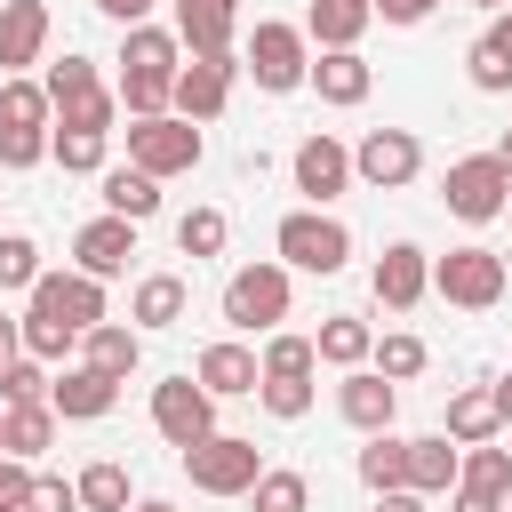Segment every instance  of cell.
<instances>
[{"label": "cell", "mask_w": 512, "mask_h": 512, "mask_svg": "<svg viewBox=\"0 0 512 512\" xmlns=\"http://www.w3.org/2000/svg\"><path fill=\"white\" fill-rule=\"evenodd\" d=\"M104 320V280L96 272H40L32 280V304H24V352L32 360H64L88 328Z\"/></svg>", "instance_id": "obj_1"}, {"label": "cell", "mask_w": 512, "mask_h": 512, "mask_svg": "<svg viewBox=\"0 0 512 512\" xmlns=\"http://www.w3.org/2000/svg\"><path fill=\"white\" fill-rule=\"evenodd\" d=\"M240 72L264 88V96H288V88H304L312 80V32L304 24H256L248 40H240Z\"/></svg>", "instance_id": "obj_2"}, {"label": "cell", "mask_w": 512, "mask_h": 512, "mask_svg": "<svg viewBox=\"0 0 512 512\" xmlns=\"http://www.w3.org/2000/svg\"><path fill=\"white\" fill-rule=\"evenodd\" d=\"M248 504H256V512H312V480H304V472H272V464H264V480L248 488Z\"/></svg>", "instance_id": "obj_39"}, {"label": "cell", "mask_w": 512, "mask_h": 512, "mask_svg": "<svg viewBox=\"0 0 512 512\" xmlns=\"http://www.w3.org/2000/svg\"><path fill=\"white\" fill-rule=\"evenodd\" d=\"M48 48V0H0V80L40 64Z\"/></svg>", "instance_id": "obj_20"}, {"label": "cell", "mask_w": 512, "mask_h": 512, "mask_svg": "<svg viewBox=\"0 0 512 512\" xmlns=\"http://www.w3.org/2000/svg\"><path fill=\"white\" fill-rule=\"evenodd\" d=\"M336 416H344L352 432H392V416H400V384H392L384 368H344V384H336Z\"/></svg>", "instance_id": "obj_14"}, {"label": "cell", "mask_w": 512, "mask_h": 512, "mask_svg": "<svg viewBox=\"0 0 512 512\" xmlns=\"http://www.w3.org/2000/svg\"><path fill=\"white\" fill-rule=\"evenodd\" d=\"M456 488H488V496H512V456H504L496 440L464 448V480H456Z\"/></svg>", "instance_id": "obj_40"}, {"label": "cell", "mask_w": 512, "mask_h": 512, "mask_svg": "<svg viewBox=\"0 0 512 512\" xmlns=\"http://www.w3.org/2000/svg\"><path fill=\"white\" fill-rule=\"evenodd\" d=\"M312 344H320V360H328V368H368V352H376V328H368V320H352V312H328Z\"/></svg>", "instance_id": "obj_29"}, {"label": "cell", "mask_w": 512, "mask_h": 512, "mask_svg": "<svg viewBox=\"0 0 512 512\" xmlns=\"http://www.w3.org/2000/svg\"><path fill=\"white\" fill-rule=\"evenodd\" d=\"M464 72H472V88H480V96H504V88H512V48H504L496 32H480V40H472V56H464Z\"/></svg>", "instance_id": "obj_38"}, {"label": "cell", "mask_w": 512, "mask_h": 512, "mask_svg": "<svg viewBox=\"0 0 512 512\" xmlns=\"http://www.w3.org/2000/svg\"><path fill=\"white\" fill-rule=\"evenodd\" d=\"M24 512H80V480H56V472H32V496Z\"/></svg>", "instance_id": "obj_45"}, {"label": "cell", "mask_w": 512, "mask_h": 512, "mask_svg": "<svg viewBox=\"0 0 512 512\" xmlns=\"http://www.w3.org/2000/svg\"><path fill=\"white\" fill-rule=\"evenodd\" d=\"M200 120H184V112H160V120H128V160L144 168V176H192L200 168Z\"/></svg>", "instance_id": "obj_7"}, {"label": "cell", "mask_w": 512, "mask_h": 512, "mask_svg": "<svg viewBox=\"0 0 512 512\" xmlns=\"http://www.w3.org/2000/svg\"><path fill=\"white\" fill-rule=\"evenodd\" d=\"M80 360L128 384V376H136V360H144V328H128V320H96V328L80 336Z\"/></svg>", "instance_id": "obj_24"}, {"label": "cell", "mask_w": 512, "mask_h": 512, "mask_svg": "<svg viewBox=\"0 0 512 512\" xmlns=\"http://www.w3.org/2000/svg\"><path fill=\"white\" fill-rule=\"evenodd\" d=\"M472 8H488V16H504V8H512V0H472Z\"/></svg>", "instance_id": "obj_56"}, {"label": "cell", "mask_w": 512, "mask_h": 512, "mask_svg": "<svg viewBox=\"0 0 512 512\" xmlns=\"http://www.w3.org/2000/svg\"><path fill=\"white\" fill-rule=\"evenodd\" d=\"M48 160H56L64 176H104V136H96V128H56V136H48Z\"/></svg>", "instance_id": "obj_34"}, {"label": "cell", "mask_w": 512, "mask_h": 512, "mask_svg": "<svg viewBox=\"0 0 512 512\" xmlns=\"http://www.w3.org/2000/svg\"><path fill=\"white\" fill-rule=\"evenodd\" d=\"M96 8H104V16H112V24H120V32H128V24H144V16H152V0H96Z\"/></svg>", "instance_id": "obj_48"}, {"label": "cell", "mask_w": 512, "mask_h": 512, "mask_svg": "<svg viewBox=\"0 0 512 512\" xmlns=\"http://www.w3.org/2000/svg\"><path fill=\"white\" fill-rule=\"evenodd\" d=\"M96 184H104V208H112V216H128V224H152V216H160V176H144L136 160H128V168H104Z\"/></svg>", "instance_id": "obj_25"}, {"label": "cell", "mask_w": 512, "mask_h": 512, "mask_svg": "<svg viewBox=\"0 0 512 512\" xmlns=\"http://www.w3.org/2000/svg\"><path fill=\"white\" fill-rule=\"evenodd\" d=\"M80 512H128V464H112V456L80 464Z\"/></svg>", "instance_id": "obj_33"}, {"label": "cell", "mask_w": 512, "mask_h": 512, "mask_svg": "<svg viewBox=\"0 0 512 512\" xmlns=\"http://www.w3.org/2000/svg\"><path fill=\"white\" fill-rule=\"evenodd\" d=\"M512 496H488V488H456V512H504Z\"/></svg>", "instance_id": "obj_49"}, {"label": "cell", "mask_w": 512, "mask_h": 512, "mask_svg": "<svg viewBox=\"0 0 512 512\" xmlns=\"http://www.w3.org/2000/svg\"><path fill=\"white\" fill-rule=\"evenodd\" d=\"M32 280H40V240H32V232H0V296H8V288L32 296Z\"/></svg>", "instance_id": "obj_41"}, {"label": "cell", "mask_w": 512, "mask_h": 512, "mask_svg": "<svg viewBox=\"0 0 512 512\" xmlns=\"http://www.w3.org/2000/svg\"><path fill=\"white\" fill-rule=\"evenodd\" d=\"M496 160H504V168H512V128H504V136H496Z\"/></svg>", "instance_id": "obj_55"}, {"label": "cell", "mask_w": 512, "mask_h": 512, "mask_svg": "<svg viewBox=\"0 0 512 512\" xmlns=\"http://www.w3.org/2000/svg\"><path fill=\"white\" fill-rule=\"evenodd\" d=\"M368 288H376V304H384V312H416V304L432 296V256H424L416 240H392V248L376 256Z\"/></svg>", "instance_id": "obj_13"}, {"label": "cell", "mask_w": 512, "mask_h": 512, "mask_svg": "<svg viewBox=\"0 0 512 512\" xmlns=\"http://www.w3.org/2000/svg\"><path fill=\"white\" fill-rule=\"evenodd\" d=\"M224 240H232V224H224V208H184L176 216V248L200 264V256H224Z\"/></svg>", "instance_id": "obj_35"}, {"label": "cell", "mask_w": 512, "mask_h": 512, "mask_svg": "<svg viewBox=\"0 0 512 512\" xmlns=\"http://www.w3.org/2000/svg\"><path fill=\"white\" fill-rule=\"evenodd\" d=\"M504 272H512V248H504Z\"/></svg>", "instance_id": "obj_57"}, {"label": "cell", "mask_w": 512, "mask_h": 512, "mask_svg": "<svg viewBox=\"0 0 512 512\" xmlns=\"http://www.w3.org/2000/svg\"><path fill=\"white\" fill-rule=\"evenodd\" d=\"M504 288H512L504 248H448V256H432V296H448L456 312H496Z\"/></svg>", "instance_id": "obj_5"}, {"label": "cell", "mask_w": 512, "mask_h": 512, "mask_svg": "<svg viewBox=\"0 0 512 512\" xmlns=\"http://www.w3.org/2000/svg\"><path fill=\"white\" fill-rule=\"evenodd\" d=\"M496 408H504V424H512V376H496Z\"/></svg>", "instance_id": "obj_52"}, {"label": "cell", "mask_w": 512, "mask_h": 512, "mask_svg": "<svg viewBox=\"0 0 512 512\" xmlns=\"http://www.w3.org/2000/svg\"><path fill=\"white\" fill-rule=\"evenodd\" d=\"M128 512H176V504H168V496H144V504H128Z\"/></svg>", "instance_id": "obj_53"}, {"label": "cell", "mask_w": 512, "mask_h": 512, "mask_svg": "<svg viewBox=\"0 0 512 512\" xmlns=\"http://www.w3.org/2000/svg\"><path fill=\"white\" fill-rule=\"evenodd\" d=\"M128 256H136V224H128V216H112V208H104V216H88V224L72 232V264H80V272H96V280H120V272H128Z\"/></svg>", "instance_id": "obj_15"}, {"label": "cell", "mask_w": 512, "mask_h": 512, "mask_svg": "<svg viewBox=\"0 0 512 512\" xmlns=\"http://www.w3.org/2000/svg\"><path fill=\"white\" fill-rule=\"evenodd\" d=\"M272 248H280L288 272H320V280L352 264V232H344V216H328V208H288L280 232H272Z\"/></svg>", "instance_id": "obj_3"}, {"label": "cell", "mask_w": 512, "mask_h": 512, "mask_svg": "<svg viewBox=\"0 0 512 512\" xmlns=\"http://www.w3.org/2000/svg\"><path fill=\"white\" fill-rule=\"evenodd\" d=\"M40 88H48V104H56V128H96V136H112V120H120V88H104L88 56L48 64Z\"/></svg>", "instance_id": "obj_4"}, {"label": "cell", "mask_w": 512, "mask_h": 512, "mask_svg": "<svg viewBox=\"0 0 512 512\" xmlns=\"http://www.w3.org/2000/svg\"><path fill=\"white\" fill-rule=\"evenodd\" d=\"M432 8H440V0H376V16H384V24H424Z\"/></svg>", "instance_id": "obj_47"}, {"label": "cell", "mask_w": 512, "mask_h": 512, "mask_svg": "<svg viewBox=\"0 0 512 512\" xmlns=\"http://www.w3.org/2000/svg\"><path fill=\"white\" fill-rule=\"evenodd\" d=\"M0 400H8V408H24V400H48V360L16 352V360L0 368Z\"/></svg>", "instance_id": "obj_42"}, {"label": "cell", "mask_w": 512, "mask_h": 512, "mask_svg": "<svg viewBox=\"0 0 512 512\" xmlns=\"http://www.w3.org/2000/svg\"><path fill=\"white\" fill-rule=\"evenodd\" d=\"M360 480H368V496L408 488V440H400V432H368V448H360Z\"/></svg>", "instance_id": "obj_31"}, {"label": "cell", "mask_w": 512, "mask_h": 512, "mask_svg": "<svg viewBox=\"0 0 512 512\" xmlns=\"http://www.w3.org/2000/svg\"><path fill=\"white\" fill-rule=\"evenodd\" d=\"M56 424H64V416H56L48 400H24V408H8V416H0V440H8V456H24V464H32V456H48V448H56Z\"/></svg>", "instance_id": "obj_28"}, {"label": "cell", "mask_w": 512, "mask_h": 512, "mask_svg": "<svg viewBox=\"0 0 512 512\" xmlns=\"http://www.w3.org/2000/svg\"><path fill=\"white\" fill-rule=\"evenodd\" d=\"M0 456H8V440H0Z\"/></svg>", "instance_id": "obj_58"}, {"label": "cell", "mask_w": 512, "mask_h": 512, "mask_svg": "<svg viewBox=\"0 0 512 512\" xmlns=\"http://www.w3.org/2000/svg\"><path fill=\"white\" fill-rule=\"evenodd\" d=\"M112 400H120V376H104V368H88V360H72V368L48 384V408H56L64 424H96V416H112Z\"/></svg>", "instance_id": "obj_16"}, {"label": "cell", "mask_w": 512, "mask_h": 512, "mask_svg": "<svg viewBox=\"0 0 512 512\" xmlns=\"http://www.w3.org/2000/svg\"><path fill=\"white\" fill-rule=\"evenodd\" d=\"M184 480H192L200 496H248V488L264 480V456H256V440H240V432H208L200 448H184Z\"/></svg>", "instance_id": "obj_6"}, {"label": "cell", "mask_w": 512, "mask_h": 512, "mask_svg": "<svg viewBox=\"0 0 512 512\" xmlns=\"http://www.w3.org/2000/svg\"><path fill=\"white\" fill-rule=\"evenodd\" d=\"M424 336H408V328H392V336H376V352H368V368H384L392 384H408V376H424Z\"/></svg>", "instance_id": "obj_36"}, {"label": "cell", "mask_w": 512, "mask_h": 512, "mask_svg": "<svg viewBox=\"0 0 512 512\" xmlns=\"http://www.w3.org/2000/svg\"><path fill=\"white\" fill-rule=\"evenodd\" d=\"M152 432L184 456V448H200L208 432H216V392L200 384V376H168V384H152Z\"/></svg>", "instance_id": "obj_10"}, {"label": "cell", "mask_w": 512, "mask_h": 512, "mask_svg": "<svg viewBox=\"0 0 512 512\" xmlns=\"http://www.w3.org/2000/svg\"><path fill=\"white\" fill-rule=\"evenodd\" d=\"M352 176H360L368 192H400V184H416V176H424V144H416V128H368V136L352 144Z\"/></svg>", "instance_id": "obj_11"}, {"label": "cell", "mask_w": 512, "mask_h": 512, "mask_svg": "<svg viewBox=\"0 0 512 512\" xmlns=\"http://www.w3.org/2000/svg\"><path fill=\"white\" fill-rule=\"evenodd\" d=\"M120 72H184V40L176 32H160V24H128V40H120Z\"/></svg>", "instance_id": "obj_27"}, {"label": "cell", "mask_w": 512, "mask_h": 512, "mask_svg": "<svg viewBox=\"0 0 512 512\" xmlns=\"http://www.w3.org/2000/svg\"><path fill=\"white\" fill-rule=\"evenodd\" d=\"M488 32H496V40H504V48H512V8H504V16H496V24H488Z\"/></svg>", "instance_id": "obj_54"}, {"label": "cell", "mask_w": 512, "mask_h": 512, "mask_svg": "<svg viewBox=\"0 0 512 512\" xmlns=\"http://www.w3.org/2000/svg\"><path fill=\"white\" fill-rule=\"evenodd\" d=\"M128 320H136V328H176V320H184V280H176V272H144Z\"/></svg>", "instance_id": "obj_30"}, {"label": "cell", "mask_w": 512, "mask_h": 512, "mask_svg": "<svg viewBox=\"0 0 512 512\" xmlns=\"http://www.w3.org/2000/svg\"><path fill=\"white\" fill-rule=\"evenodd\" d=\"M16 352H24V320H8V312H0V368H8Z\"/></svg>", "instance_id": "obj_51"}, {"label": "cell", "mask_w": 512, "mask_h": 512, "mask_svg": "<svg viewBox=\"0 0 512 512\" xmlns=\"http://www.w3.org/2000/svg\"><path fill=\"white\" fill-rule=\"evenodd\" d=\"M440 200H448V216H464V224H496V216L512 208V168H504L496 152H472V160H456V168L440 176Z\"/></svg>", "instance_id": "obj_8"}, {"label": "cell", "mask_w": 512, "mask_h": 512, "mask_svg": "<svg viewBox=\"0 0 512 512\" xmlns=\"http://www.w3.org/2000/svg\"><path fill=\"white\" fill-rule=\"evenodd\" d=\"M304 88H320V104L352 112V104H368L376 72H368V56H360V48H320V56H312V80H304Z\"/></svg>", "instance_id": "obj_19"}, {"label": "cell", "mask_w": 512, "mask_h": 512, "mask_svg": "<svg viewBox=\"0 0 512 512\" xmlns=\"http://www.w3.org/2000/svg\"><path fill=\"white\" fill-rule=\"evenodd\" d=\"M288 176H296V192H304V208H328L336 192H352V144H336V136L320 128V136H304V144H296V160H288Z\"/></svg>", "instance_id": "obj_12"}, {"label": "cell", "mask_w": 512, "mask_h": 512, "mask_svg": "<svg viewBox=\"0 0 512 512\" xmlns=\"http://www.w3.org/2000/svg\"><path fill=\"white\" fill-rule=\"evenodd\" d=\"M24 496H32V464L0 456V512H24Z\"/></svg>", "instance_id": "obj_46"}, {"label": "cell", "mask_w": 512, "mask_h": 512, "mask_svg": "<svg viewBox=\"0 0 512 512\" xmlns=\"http://www.w3.org/2000/svg\"><path fill=\"white\" fill-rule=\"evenodd\" d=\"M440 432H448L456 448H480V440H496V432H504V408H496V384H464V392L448 400V416H440Z\"/></svg>", "instance_id": "obj_23"}, {"label": "cell", "mask_w": 512, "mask_h": 512, "mask_svg": "<svg viewBox=\"0 0 512 512\" xmlns=\"http://www.w3.org/2000/svg\"><path fill=\"white\" fill-rule=\"evenodd\" d=\"M192 376H200L216 400H240V392H256V384H264V360H256L248 344H232V336H224V344H208V352L192 360Z\"/></svg>", "instance_id": "obj_21"}, {"label": "cell", "mask_w": 512, "mask_h": 512, "mask_svg": "<svg viewBox=\"0 0 512 512\" xmlns=\"http://www.w3.org/2000/svg\"><path fill=\"white\" fill-rule=\"evenodd\" d=\"M48 120H56L48 88L24 80V72H8V80H0V128H48Z\"/></svg>", "instance_id": "obj_32"}, {"label": "cell", "mask_w": 512, "mask_h": 512, "mask_svg": "<svg viewBox=\"0 0 512 512\" xmlns=\"http://www.w3.org/2000/svg\"><path fill=\"white\" fill-rule=\"evenodd\" d=\"M224 320L240 336H272L288 320V264H240L224 280Z\"/></svg>", "instance_id": "obj_9"}, {"label": "cell", "mask_w": 512, "mask_h": 512, "mask_svg": "<svg viewBox=\"0 0 512 512\" xmlns=\"http://www.w3.org/2000/svg\"><path fill=\"white\" fill-rule=\"evenodd\" d=\"M424 504H432V496H416V488H384V496H376V512H424Z\"/></svg>", "instance_id": "obj_50"}, {"label": "cell", "mask_w": 512, "mask_h": 512, "mask_svg": "<svg viewBox=\"0 0 512 512\" xmlns=\"http://www.w3.org/2000/svg\"><path fill=\"white\" fill-rule=\"evenodd\" d=\"M256 400H264L280 424H296V416H312V376H264Z\"/></svg>", "instance_id": "obj_43"}, {"label": "cell", "mask_w": 512, "mask_h": 512, "mask_svg": "<svg viewBox=\"0 0 512 512\" xmlns=\"http://www.w3.org/2000/svg\"><path fill=\"white\" fill-rule=\"evenodd\" d=\"M456 480H464V448H456L448 432L408 440V488H416V496H456Z\"/></svg>", "instance_id": "obj_22"}, {"label": "cell", "mask_w": 512, "mask_h": 512, "mask_svg": "<svg viewBox=\"0 0 512 512\" xmlns=\"http://www.w3.org/2000/svg\"><path fill=\"white\" fill-rule=\"evenodd\" d=\"M232 32H240V0H176L184 56H232Z\"/></svg>", "instance_id": "obj_18"}, {"label": "cell", "mask_w": 512, "mask_h": 512, "mask_svg": "<svg viewBox=\"0 0 512 512\" xmlns=\"http://www.w3.org/2000/svg\"><path fill=\"white\" fill-rule=\"evenodd\" d=\"M368 24H376V0H312V16H304V32L320 48H360Z\"/></svg>", "instance_id": "obj_26"}, {"label": "cell", "mask_w": 512, "mask_h": 512, "mask_svg": "<svg viewBox=\"0 0 512 512\" xmlns=\"http://www.w3.org/2000/svg\"><path fill=\"white\" fill-rule=\"evenodd\" d=\"M256 360H264V376H312V368H320V344H312V336H288V328H272Z\"/></svg>", "instance_id": "obj_37"}, {"label": "cell", "mask_w": 512, "mask_h": 512, "mask_svg": "<svg viewBox=\"0 0 512 512\" xmlns=\"http://www.w3.org/2000/svg\"><path fill=\"white\" fill-rule=\"evenodd\" d=\"M232 72H240V56H192L176 72V112L184 120H216L232 104Z\"/></svg>", "instance_id": "obj_17"}, {"label": "cell", "mask_w": 512, "mask_h": 512, "mask_svg": "<svg viewBox=\"0 0 512 512\" xmlns=\"http://www.w3.org/2000/svg\"><path fill=\"white\" fill-rule=\"evenodd\" d=\"M56 128H0V168H40Z\"/></svg>", "instance_id": "obj_44"}]
</instances>
